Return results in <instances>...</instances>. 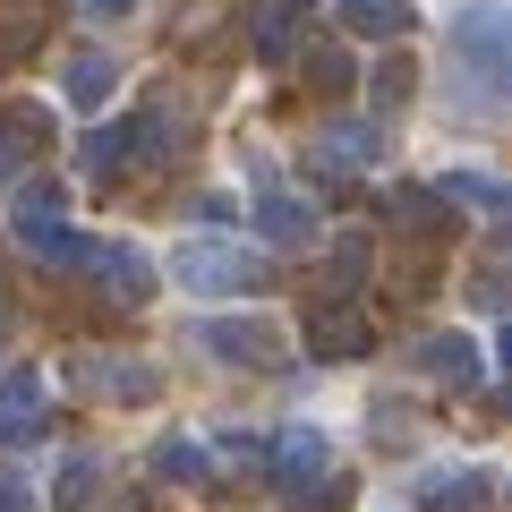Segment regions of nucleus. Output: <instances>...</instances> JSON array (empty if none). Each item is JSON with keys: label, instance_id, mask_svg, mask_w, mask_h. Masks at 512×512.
<instances>
[{"label": "nucleus", "instance_id": "obj_27", "mask_svg": "<svg viewBox=\"0 0 512 512\" xmlns=\"http://www.w3.org/2000/svg\"><path fill=\"white\" fill-rule=\"evenodd\" d=\"M359 265H367V239H342L333 248V282H359Z\"/></svg>", "mask_w": 512, "mask_h": 512}, {"label": "nucleus", "instance_id": "obj_29", "mask_svg": "<svg viewBox=\"0 0 512 512\" xmlns=\"http://www.w3.org/2000/svg\"><path fill=\"white\" fill-rule=\"evenodd\" d=\"M316 487H325V495H316V504H299V512H342V487H333V478H316Z\"/></svg>", "mask_w": 512, "mask_h": 512}, {"label": "nucleus", "instance_id": "obj_3", "mask_svg": "<svg viewBox=\"0 0 512 512\" xmlns=\"http://www.w3.org/2000/svg\"><path fill=\"white\" fill-rule=\"evenodd\" d=\"M384 154V120H325L308 146V171L316 180H350V171H376Z\"/></svg>", "mask_w": 512, "mask_h": 512}, {"label": "nucleus", "instance_id": "obj_18", "mask_svg": "<svg viewBox=\"0 0 512 512\" xmlns=\"http://www.w3.org/2000/svg\"><path fill=\"white\" fill-rule=\"evenodd\" d=\"M427 504H436V512H487V504H495V478H487V470H453V478L427 487Z\"/></svg>", "mask_w": 512, "mask_h": 512}, {"label": "nucleus", "instance_id": "obj_17", "mask_svg": "<svg viewBox=\"0 0 512 512\" xmlns=\"http://www.w3.org/2000/svg\"><path fill=\"white\" fill-rule=\"evenodd\" d=\"M436 197L444 205H470V214H504V180H495V171H444V180H436Z\"/></svg>", "mask_w": 512, "mask_h": 512}, {"label": "nucleus", "instance_id": "obj_19", "mask_svg": "<svg viewBox=\"0 0 512 512\" xmlns=\"http://www.w3.org/2000/svg\"><path fill=\"white\" fill-rule=\"evenodd\" d=\"M0 137H9L18 154H43L52 146V103H9L0 111Z\"/></svg>", "mask_w": 512, "mask_h": 512}, {"label": "nucleus", "instance_id": "obj_26", "mask_svg": "<svg viewBox=\"0 0 512 512\" xmlns=\"http://www.w3.org/2000/svg\"><path fill=\"white\" fill-rule=\"evenodd\" d=\"M0 512H35V478H18V470H0Z\"/></svg>", "mask_w": 512, "mask_h": 512}, {"label": "nucleus", "instance_id": "obj_30", "mask_svg": "<svg viewBox=\"0 0 512 512\" xmlns=\"http://www.w3.org/2000/svg\"><path fill=\"white\" fill-rule=\"evenodd\" d=\"M9 163H18V146H9V137H0V180H9Z\"/></svg>", "mask_w": 512, "mask_h": 512}, {"label": "nucleus", "instance_id": "obj_7", "mask_svg": "<svg viewBox=\"0 0 512 512\" xmlns=\"http://www.w3.org/2000/svg\"><path fill=\"white\" fill-rule=\"evenodd\" d=\"M419 367L444 384V393H478V384H487V359H478L470 333H427V342H419Z\"/></svg>", "mask_w": 512, "mask_h": 512}, {"label": "nucleus", "instance_id": "obj_4", "mask_svg": "<svg viewBox=\"0 0 512 512\" xmlns=\"http://www.w3.org/2000/svg\"><path fill=\"white\" fill-rule=\"evenodd\" d=\"M86 265H94V282H103L120 308H146V299H154V256L137 248V239H94Z\"/></svg>", "mask_w": 512, "mask_h": 512}, {"label": "nucleus", "instance_id": "obj_9", "mask_svg": "<svg viewBox=\"0 0 512 512\" xmlns=\"http://www.w3.org/2000/svg\"><path fill=\"white\" fill-rule=\"evenodd\" d=\"M333 18H342V35H367V43H402L410 26H419V9H410V0H333Z\"/></svg>", "mask_w": 512, "mask_h": 512}, {"label": "nucleus", "instance_id": "obj_8", "mask_svg": "<svg viewBox=\"0 0 512 512\" xmlns=\"http://www.w3.org/2000/svg\"><path fill=\"white\" fill-rule=\"evenodd\" d=\"M111 86H120V60H111L103 43H77V52L60 60V94H69V103L103 111V103H111Z\"/></svg>", "mask_w": 512, "mask_h": 512}, {"label": "nucleus", "instance_id": "obj_6", "mask_svg": "<svg viewBox=\"0 0 512 512\" xmlns=\"http://www.w3.org/2000/svg\"><path fill=\"white\" fill-rule=\"evenodd\" d=\"M43 427H52V410H43V376H35V367H9V376H0V444H35Z\"/></svg>", "mask_w": 512, "mask_h": 512}, {"label": "nucleus", "instance_id": "obj_12", "mask_svg": "<svg viewBox=\"0 0 512 512\" xmlns=\"http://www.w3.org/2000/svg\"><path fill=\"white\" fill-rule=\"evenodd\" d=\"M128 154H137V128H128V120H103L86 146H77V171L103 188V180H120V171H128Z\"/></svg>", "mask_w": 512, "mask_h": 512}, {"label": "nucleus", "instance_id": "obj_28", "mask_svg": "<svg viewBox=\"0 0 512 512\" xmlns=\"http://www.w3.org/2000/svg\"><path fill=\"white\" fill-rule=\"evenodd\" d=\"M77 9H86V18H128L137 0H77Z\"/></svg>", "mask_w": 512, "mask_h": 512}, {"label": "nucleus", "instance_id": "obj_5", "mask_svg": "<svg viewBox=\"0 0 512 512\" xmlns=\"http://www.w3.org/2000/svg\"><path fill=\"white\" fill-rule=\"evenodd\" d=\"M197 342L214 350L222 367H282V333L265 325V316H214Z\"/></svg>", "mask_w": 512, "mask_h": 512}, {"label": "nucleus", "instance_id": "obj_16", "mask_svg": "<svg viewBox=\"0 0 512 512\" xmlns=\"http://www.w3.org/2000/svg\"><path fill=\"white\" fill-rule=\"evenodd\" d=\"M256 222H265V239H274V248H308V239H316V205L282 197V188L256 205Z\"/></svg>", "mask_w": 512, "mask_h": 512}, {"label": "nucleus", "instance_id": "obj_31", "mask_svg": "<svg viewBox=\"0 0 512 512\" xmlns=\"http://www.w3.org/2000/svg\"><path fill=\"white\" fill-rule=\"evenodd\" d=\"M0 342H9V308H0Z\"/></svg>", "mask_w": 512, "mask_h": 512}, {"label": "nucleus", "instance_id": "obj_2", "mask_svg": "<svg viewBox=\"0 0 512 512\" xmlns=\"http://www.w3.org/2000/svg\"><path fill=\"white\" fill-rule=\"evenodd\" d=\"M163 274L180 282V291H197V299H248V291L274 282V265L256 248H239V239H180Z\"/></svg>", "mask_w": 512, "mask_h": 512}, {"label": "nucleus", "instance_id": "obj_1", "mask_svg": "<svg viewBox=\"0 0 512 512\" xmlns=\"http://www.w3.org/2000/svg\"><path fill=\"white\" fill-rule=\"evenodd\" d=\"M444 52H453L461 77H470V103L495 111V94H504V52H512L504 0H461L453 18H444Z\"/></svg>", "mask_w": 512, "mask_h": 512}, {"label": "nucleus", "instance_id": "obj_21", "mask_svg": "<svg viewBox=\"0 0 512 512\" xmlns=\"http://www.w3.org/2000/svg\"><path fill=\"white\" fill-rule=\"evenodd\" d=\"M94 487H103V461H94V453H69V461H60L52 504H60V512H86V504H94Z\"/></svg>", "mask_w": 512, "mask_h": 512}, {"label": "nucleus", "instance_id": "obj_15", "mask_svg": "<svg viewBox=\"0 0 512 512\" xmlns=\"http://www.w3.org/2000/svg\"><path fill=\"white\" fill-rule=\"evenodd\" d=\"M18 239H26V256H35V265H52V274H77V265H86V248H94V239L69 231V222H43V231H18Z\"/></svg>", "mask_w": 512, "mask_h": 512}, {"label": "nucleus", "instance_id": "obj_23", "mask_svg": "<svg viewBox=\"0 0 512 512\" xmlns=\"http://www.w3.org/2000/svg\"><path fill=\"white\" fill-rule=\"evenodd\" d=\"M299 77H308L316 94H342V86H350V77H359V69H350V52H342V43H316V52L299 60Z\"/></svg>", "mask_w": 512, "mask_h": 512}, {"label": "nucleus", "instance_id": "obj_24", "mask_svg": "<svg viewBox=\"0 0 512 512\" xmlns=\"http://www.w3.org/2000/svg\"><path fill=\"white\" fill-rule=\"evenodd\" d=\"M60 188L52 180H18V205H9V214H18V231H43V222H60Z\"/></svg>", "mask_w": 512, "mask_h": 512}, {"label": "nucleus", "instance_id": "obj_11", "mask_svg": "<svg viewBox=\"0 0 512 512\" xmlns=\"http://www.w3.org/2000/svg\"><path fill=\"white\" fill-rule=\"evenodd\" d=\"M299 9H308V0H256V18H248V52L265 60V69H282V60H291Z\"/></svg>", "mask_w": 512, "mask_h": 512}, {"label": "nucleus", "instance_id": "obj_10", "mask_svg": "<svg viewBox=\"0 0 512 512\" xmlns=\"http://www.w3.org/2000/svg\"><path fill=\"white\" fill-rule=\"evenodd\" d=\"M325 436H316V427H282L274 436V453H265V470L282 478V487H316V478H325Z\"/></svg>", "mask_w": 512, "mask_h": 512}, {"label": "nucleus", "instance_id": "obj_13", "mask_svg": "<svg viewBox=\"0 0 512 512\" xmlns=\"http://www.w3.org/2000/svg\"><path fill=\"white\" fill-rule=\"evenodd\" d=\"M308 350H316V359H350V350H367V316L350 308V299H342V308H316L308 316Z\"/></svg>", "mask_w": 512, "mask_h": 512}, {"label": "nucleus", "instance_id": "obj_14", "mask_svg": "<svg viewBox=\"0 0 512 512\" xmlns=\"http://www.w3.org/2000/svg\"><path fill=\"white\" fill-rule=\"evenodd\" d=\"M410 94H419V60H410V52H384L376 69H367V103H376V120L410 111Z\"/></svg>", "mask_w": 512, "mask_h": 512}, {"label": "nucleus", "instance_id": "obj_25", "mask_svg": "<svg viewBox=\"0 0 512 512\" xmlns=\"http://www.w3.org/2000/svg\"><path fill=\"white\" fill-rule=\"evenodd\" d=\"M94 393H120V402H154V367H94Z\"/></svg>", "mask_w": 512, "mask_h": 512}, {"label": "nucleus", "instance_id": "obj_20", "mask_svg": "<svg viewBox=\"0 0 512 512\" xmlns=\"http://www.w3.org/2000/svg\"><path fill=\"white\" fill-rule=\"evenodd\" d=\"M393 222H402V231H444L453 205L436 197V180H427V188H393Z\"/></svg>", "mask_w": 512, "mask_h": 512}, {"label": "nucleus", "instance_id": "obj_22", "mask_svg": "<svg viewBox=\"0 0 512 512\" xmlns=\"http://www.w3.org/2000/svg\"><path fill=\"white\" fill-rule=\"evenodd\" d=\"M154 470H163V478H180V487H197V478L214 470V461H205V444H188V436H163V444H154Z\"/></svg>", "mask_w": 512, "mask_h": 512}]
</instances>
